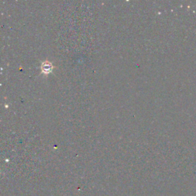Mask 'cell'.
I'll use <instances>...</instances> for the list:
<instances>
[{
  "label": "cell",
  "instance_id": "obj_1",
  "mask_svg": "<svg viewBox=\"0 0 196 196\" xmlns=\"http://www.w3.org/2000/svg\"><path fill=\"white\" fill-rule=\"evenodd\" d=\"M42 71L45 74H47V73H50L51 71V69H52V66L50 63H45L43 65H42Z\"/></svg>",
  "mask_w": 196,
  "mask_h": 196
}]
</instances>
